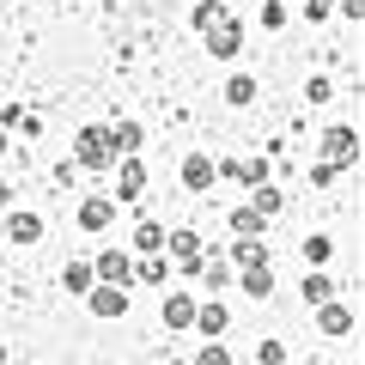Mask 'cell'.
I'll list each match as a JSON object with an SVG mask.
<instances>
[{
	"label": "cell",
	"instance_id": "obj_1",
	"mask_svg": "<svg viewBox=\"0 0 365 365\" xmlns=\"http://www.w3.org/2000/svg\"><path fill=\"white\" fill-rule=\"evenodd\" d=\"M73 158H79L86 170H110V165H116V134H110V128H79Z\"/></svg>",
	"mask_w": 365,
	"mask_h": 365
},
{
	"label": "cell",
	"instance_id": "obj_2",
	"mask_svg": "<svg viewBox=\"0 0 365 365\" xmlns=\"http://www.w3.org/2000/svg\"><path fill=\"white\" fill-rule=\"evenodd\" d=\"M237 49H244V25H237L232 13H225L220 25H207V55L213 61H237Z\"/></svg>",
	"mask_w": 365,
	"mask_h": 365
},
{
	"label": "cell",
	"instance_id": "obj_3",
	"mask_svg": "<svg viewBox=\"0 0 365 365\" xmlns=\"http://www.w3.org/2000/svg\"><path fill=\"white\" fill-rule=\"evenodd\" d=\"M91 274L110 280V287H128V280H134V256H128V250H98V256H91Z\"/></svg>",
	"mask_w": 365,
	"mask_h": 365
},
{
	"label": "cell",
	"instance_id": "obj_4",
	"mask_svg": "<svg viewBox=\"0 0 365 365\" xmlns=\"http://www.w3.org/2000/svg\"><path fill=\"white\" fill-rule=\"evenodd\" d=\"M165 244H170V262H177L182 274H201V237L189 232V225H177V232H170Z\"/></svg>",
	"mask_w": 365,
	"mask_h": 365
},
{
	"label": "cell",
	"instance_id": "obj_5",
	"mask_svg": "<svg viewBox=\"0 0 365 365\" xmlns=\"http://www.w3.org/2000/svg\"><path fill=\"white\" fill-rule=\"evenodd\" d=\"M86 304H91V317H122L128 311V287H98V280H91V292H86Z\"/></svg>",
	"mask_w": 365,
	"mask_h": 365
},
{
	"label": "cell",
	"instance_id": "obj_6",
	"mask_svg": "<svg viewBox=\"0 0 365 365\" xmlns=\"http://www.w3.org/2000/svg\"><path fill=\"white\" fill-rule=\"evenodd\" d=\"M353 153H359V134H353V128H329V134H323V158H329L335 170H347Z\"/></svg>",
	"mask_w": 365,
	"mask_h": 365
},
{
	"label": "cell",
	"instance_id": "obj_7",
	"mask_svg": "<svg viewBox=\"0 0 365 365\" xmlns=\"http://www.w3.org/2000/svg\"><path fill=\"white\" fill-rule=\"evenodd\" d=\"M73 220H79V232H104V225L116 220V201H104V195H91L86 207L73 213Z\"/></svg>",
	"mask_w": 365,
	"mask_h": 365
},
{
	"label": "cell",
	"instance_id": "obj_8",
	"mask_svg": "<svg viewBox=\"0 0 365 365\" xmlns=\"http://www.w3.org/2000/svg\"><path fill=\"white\" fill-rule=\"evenodd\" d=\"M220 177H237V182H250V189H256V182H268V158H225Z\"/></svg>",
	"mask_w": 365,
	"mask_h": 365
},
{
	"label": "cell",
	"instance_id": "obj_9",
	"mask_svg": "<svg viewBox=\"0 0 365 365\" xmlns=\"http://www.w3.org/2000/svg\"><path fill=\"white\" fill-rule=\"evenodd\" d=\"M195 323V299H189V292H170L165 299V329H189Z\"/></svg>",
	"mask_w": 365,
	"mask_h": 365
},
{
	"label": "cell",
	"instance_id": "obj_10",
	"mask_svg": "<svg viewBox=\"0 0 365 365\" xmlns=\"http://www.w3.org/2000/svg\"><path fill=\"white\" fill-rule=\"evenodd\" d=\"M6 237H13V244H37L43 220H37V213H13V220H6Z\"/></svg>",
	"mask_w": 365,
	"mask_h": 365
},
{
	"label": "cell",
	"instance_id": "obj_11",
	"mask_svg": "<svg viewBox=\"0 0 365 365\" xmlns=\"http://www.w3.org/2000/svg\"><path fill=\"white\" fill-rule=\"evenodd\" d=\"M317 329H323V335H347L353 311H341V304H317Z\"/></svg>",
	"mask_w": 365,
	"mask_h": 365
},
{
	"label": "cell",
	"instance_id": "obj_12",
	"mask_svg": "<svg viewBox=\"0 0 365 365\" xmlns=\"http://www.w3.org/2000/svg\"><path fill=\"white\" fill-rule=\"evenodd\" d=\"M213 177H220V165H207V158H182V182H189V189H213Z\"/></svg>",
	"mask_w": 365,
	"mask_h": 365
},
{
	"label": "cell",
	"instance_id": "obj_13",
	"mask_svg": "<svg viewBox=\"0 0 365 365\" xmlns=\"http://www.w3.org/2000/svg\"><path fill=\"white\" fill-rule=\"evenodd\" d=\"M256 213L262 220H280V213H287V195H280L274 182H256Z\"/></svg>",
	"mask_w": 365,
	"mask_h": 365
},
{
	"label": "cell",
	"instance_id": "obj_14",
	"mask_svg": "<svg viewBox=\"0 0 365 365\" xmlns=\"http://www.w3.org/2000/svg\"><path fill=\"white\" fill-rule=\"evenodd\" d=\"M244 292L250 299H274V268L262 262V268H244Z\"/></svg>",
	"mask_w": 365,
	"mask_h": 365
},
{
	"label": "cell",
	"instance_id": "obj_15",
	"mask_svg": "<svg viewBox=\"0 0 365 365\" xmlns=\"http://www.w3.org/2000/svg\"><path fill=\"white\" fill-rule=\"evenodd\" d=\"M232 262L237 268H262V262H268V244H262V237H244V244L232 250Z\"/></svg>",
	"mask_w": 365,
	"mask_h": 365
},
{
	"label": "cell",
	"instance_id": "obj_16",
	"mask_svg": "<svg viewBox=\"0 0 365 365\" xmlns=\"http://www.w3.org/2000/svg\"><path fill=\"white\" fill-rule=\"evenodd\" d=\"M91 280H98V274H91V262H67V274H61L67 292H91Z\"/></svg>",
	"mask_w": 365,
	"mask_h": 365
},
{
	"label": "cell",
	"instance_id": "obj_17",
	"mask_svg": "<svg viewBox=\"0 0 365 365\" xmlns=\"http://www.w3.org/2000/svg\"><path fill=\"white\" fill-rule=\"evenodd\" d=\"M116 189H122V195H140V189H146V165H140V158H128V165H122V182H116Z\"/></svg>",
	"mask_w": 365,
	"mask_h": 365
},
{
	"label": "cell",
	"instance_id": "obj_18",
	"mask_svg": "<svg viewBox=\"0 0 365 365\" xmlns=\"http://www.w3.org/2000/svg\"><path fill=\"white\" fill-rule=\"evenodd\" d=\"M110 134H116V153H140V122H128V116H122Z\"/></svg>",
	"mask_w": 365,
	"mask_h": 365
},
{
	"label": "cell",
	"instance_id": "obj_19",
	"mask_svg": "<svg viewBox=\"0 0 365 365\" xmlns=\"http://www.w3.org/2000/svg\"><path fill=\"white\" fill-rule=\"evenodd\" d=\"M195 329H207V335H225V304H201V311H195Z\"/></svg>",
	"mask_w": 365,
	"mask_h": 365
},
{
	"label": "cell",
	"instance_id": "obj_20",
	"mask_svg": "<svg viewBox=\"0 0 365 365\" xmlns=\"http://www.w3.org/2000/svg\"><path fill=\"white\" fill-rule=\"evenodd\" d=\"M262 225H268V220H262L256 207H237V213H232V232H237V237H256Z\"/></svg>",
	"mask_w": 365,
	"mask_h": 365
},
{
	"label": "cell",
	"instance_id": "obj_21",
	"mask_svg": "<svg viewBox=\"0 0 365 365\" xmlns=\"http://www.w3.org/2000/svg\"><path fill=\"white\" fill-rule=\"evenodd\" d=\"M189 19H195V31H207V25H220V19H225V6H220V0H201Z\"/></svg>",
	"mask_w": 365,
	"mask_h": 365
},
{
	"label": "cell",
	"instance_id": "obj_22",
	"mask_svg": "<svg viewBox=\"0 0 365 365\" xmlns=\"http://www.w3.org/2000/svg\"><path fill=\"white\" fill-rule=\"evenodd\" d=\"M329 256H335V244H329V237H304V262H311V268H323Z\"/></svg>",
	"mask_w": 365,
	"mask_h": 365
},
{
	"label": "cell",
	"instance_id": "obj_23",
	"mask_svg": "<svg viewBox=\"0 0 365 365\" xmlns=\"http://www.w3.org/2000/svg\"><path fill=\"white\" fill-rule=\"evenodd\" d=\"M158 244H165V232H158L153 220H140V232H134V250L146 256V250H158Z\"/></svg>",
	"mask_w": 365,
	"mask_h": 365
},
{
	"label": "cell",
	"instance_id": "obj_24",
	"mask_svg": "<svg viewBox=\"0 0 365 365\" xmlns=\"http://www.w3.org/2000/svg\"><path fill=\"white\" fill-rule=\"evenodd\" d=\"M225 98H232V104H250V98H256V79H244V73H237L232 86H225Z\"/></svg>",
	"mask_w": 365,
	"mask_h": 365
},
{
	"label": "cell",
	"instance_id": "obj_25",
	"mask_svg": "<svg viewBox=\"0 0 365 365\" xmlns=\"http://www.w3.org/2000/svg\"><path fill=\"white\" fill-rule=\"evenodd\" d=\"M329 292H335V287H329L323 274H311V280H304V299H311V304H329Z\"/></svg>",
	"mask_w": 365,
	"mask_h": 365
},
{
	"label": "cell",
	"instance_id": "obj_26",
	"mask_svg": "<svg viewBox=\"0 0 365 365\" xmlns=\"http://www.w3.org/2000/svg\"><path fill=\"white\" fill-rule=\"evenodd\" d=\"M195 365H232V353H225V347H220V341H207V347H201V353H195Z\"/></svg>",
	"mask_w": 365,
	"mask_h": 365
},
{
	"label": "cell",
	"instance_id": "obj_27",
	"mask_svg": "<svg viewBox=\"0 0 365 365\" xmlns=\"http://www.w3.org/2000/svg\"><path fill=\"white\" fill-rule=\"evenodd\" d=\"M256 359H262V365H280V359H287V347H280V341H262Z\"/></svg>",
	"mask_w": 365,
	"mask_h": 365
},
{
	"label": "cell",
	"instance_id": "obj_28",
	"mask_svg": "<svg viewBox=\"0 0 365 365\" xmlns=\"http://www.w3.org/2000/svg\"><path fill=\"white\" fill-rule=\"evenodd\" d=\"M329 13H335V0H311V13H304V19H317V25H329Z\"/></svg>",
	"mask_w": 365,
	"mask_h": 365
},
{
	"label": "cell",
	"instance_id": "obj_29",
	"mask_svg": "<svg viewBox=\"0 0 365 365\" xmlns=\"http://www.w3.org/2000/svg\"><path fill=\"white\" fill-rule=\"evenodd\" d=\"M6 195H13V189H6V182H0V201H6Z\"/></svg>",
	"mask_w": 365,
	"mask_h": 365
},
{
	"label": "cell",
	"instance_id": "obj_30",
	"mask_svg": "<svg viewBox=\"0 0 365 365\" xmlns=\"http://www.w3.org/2000/svg\"><path fill=\"white\" fill-rule=\"evenodd\" d=\"M0 153H6V134H0Z\"/></svg>",
	"mask_w": 365,
	"mask_h": 365
},
{
	"label": "cell",
	"instance_id": "obj_31",
	"mask_svg": "<svg viewBox=\"0 0 365 365\" xmlns=\"http://www.w3.org/2000/svg\"><path fill=\"white\" fill-rule=\"evenodd\" d=\"M0 365H6V347H0Z\"/></svg>",
	"mask_w": 365,
	"mask_h": 365
},
{
	"label": "cell",
	"instance_id": "obj_32",
	"mask_svg": "<svg viewBox=\"0 0 365 365\" xmlns=\"http://www.w3.org/2000/svg\"><path fill=\"white\" fill-rule=\"evenodd\" d=\"M0 232H6V220H0Z\"/></svg>",
	"mask_w": 365,
	"mask_h": 365
}]
</instances>
